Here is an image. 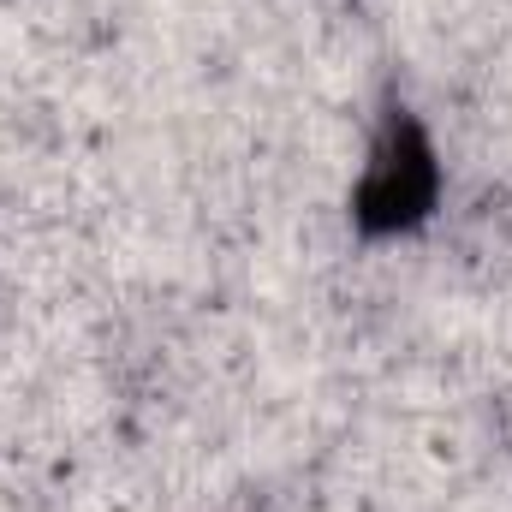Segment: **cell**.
<instances>
[{
	"label": "cell",
	"mask_w": 512,
	"mask_h": 512,
	"mask_svg": "<svg viewBox=\"0 0 512 512\" xmlns=\"http://www.w3.org/2000/svg\"><path fill=\"white\" fill-rule=\"evenodd\" d=\"M429 203H435V155L411 126H393L358 185V215L364 227H411Z\"/></svg>",
	"instance_id": "1"
}]
</instances>
